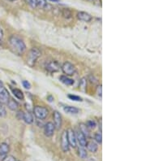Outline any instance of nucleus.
Instances as JSON below:
<instances>
[{
    "label": "nucleus",
    "instance_id": "obj_2",
    "mask_svg": "<svg viewBox=\"0 0 146 161\" xmlns=\"http://www.w3.org/2000/svg\"><path fill=\"white\" fill-rule=\"evenodd\" d=\"M40 56H41V51H39V49L36 48V47L32 48L28 51V56H27V63H28V66H33L37 60L40 57Z\"/></svg>",
    "mask_w": 146,
    "mask_h": 161
},
{
    "label": "nucleus",
    "instance_id": "obj_30",
    "mask_svg": "<svg viewBox=\"0 0 146 161\" xmlns=\"http://www.w3.org/2000/svg\"><path fill=\"white\" fill-rule=\"evenodd\" d=\"M97 94L100 98H101V96H102V88H101V85H99L97 87Z\"/></svg>",
    "mask_w": 146,
    "mask_h": 161
},
{
    "label": "nucleus",
    "instance_id": "obj_14",
    "mask_svg": "<svg viewBox=\"0 0 146 161\" xmlns=\"http://www.w3.org/2000/svg\"><path fill=\"white\" fill-rule=\"evenodd\" d=\"M85 147H87L88 150L90 151V152H92V153H95V152H97V150H98V146H97V144L96 143V142H93V141L87 142Z\"/></svg>",
    "mask_w": 146,
    "mask_h": 161
},
{
    "label": "nucleus",
    "instance_id": "obj_24",
    "mask_svg": "<svg viewBox=\"0 0 146 161\" xmlns=\"http://www.w3.org/2000/svg\"><path fill=\"white\" fill-rule=\"evenodd\" d=\"M46 6H47V3H46L45 0H37V7L43 9Z\"/></svg>",
    "mask_w": 146,
    "mask_h": 161
},
{
    "label": "nucleus",
    "instance_id": "obj_27",
    "mask_svg": "<svg viewBox=\"0 0 146 161\" xmlns=\"http://www.w3.org/2000/svg\"><path fill=\"white\" fill-rule=\"evenodd\" d=\"M67 97H68V98H69L71 100H73V101H77V102L83 101V100H82V98H80V96H77V95H68V96H67Z\"/></svg>",
    "mask_w": 146,
    "mask_h": 161
},
{
    "label": "nucleus",
    "instance_id": "obj_4",
    "mask_svg": "<svg viewBox=\"0 0 146 161\" xmlns=\"http://www.w3.org/2000/svg\"><path fill=\"white\" fill-rule=\"evenodd\" d=\"M62 70L63 73L66 74L67 76H72L76 73V68L72 63L70 62H65L62 66Z\"/></svg>",
    "mask_w": 146,
    "mask_h": 161
},
{
    "label": "nucleus",
    "instance_id": "obj_1",
    "mask_svg": "<svg viewBox=\"0 0 146 161\" xmlns=\"http://www.w3.org/2000/svg\"><path fill=\"white\" fill-rule=\"evenodd\" d=\"M9 45L12 52L17 56H22L26 50V46L24 41L17 35L11 36L9 38Z\"/></svg>",
    "mask_w": 146,
    "mask_h": 161
},
{
    "label": "nucleus",
    "instance_id": "obj_23",
    "mask_svg": "<svg viewBox=\"0 0 146 161\" xmlns=\"http://www.w3.org/2000/svg\"><path fill=\"white\" fill-rule=\"evenodd\" d=\"M62 15L63 16V17L67 18V19H69V18L72 17V11L68 9V8H65V9H63V11H62Z\"/></svg>",
    "mask_w": 146,
    "mask_h": 161
},
{
    "label": "nucleus",
    "instance_id": "obj_35",
    "mask_svg": "<svg viewBox=\"0 0 146 161\" xmlns=\"http://www.w3.org/2000/svg\"><path fill=\"white\" fill-rule=\"evenodd\" d=\"M3 37H4V31L2 28H0V40L3 38Z\"/></svg>",
    "mask_w": 146,
    "mask_h": 161
},
{
    "label": "nucleus",
    "instance_id": "obj_7",
    "mask_svg": "<svg viewBox=\"0 0 146 161\" xmlns=\"http://www.w3.org/2000/svg\"><path fill=\"white\" fill-rule=\"evenodd\" d=\"M45 69L50 73H55L58 72L60 69V64L58 61H50L45 65Z\"/></svg>",
    "mask_w": 146,
    "mask_h": 161
},
{
    "label": "nucleus",
    "instance_id": "obj_33",
    "mask_svg": "<svg viewBox=\"0 0 146 161\" xmlns=\"http://www.w3.org/2000/svg\"><path fill=\"white\" fill-rule=\"evenodd\" d=\"M23 114H24V112H21V111H20V112H17V118L19 120H21L23 119Z\"/></svg>",
    "mask_w": 146,
    "mask_h": 161
},
{
    "label": "nucleus",
    "instance_id": "obj_10",
    "mask_svg": "<svg viewBox=\"0 0 146 161\" xmlns=\"http://www.w3.org/2000/svg\"><path fill=\"white\" fill-rule=\"evenodd\" d=\"M76 133V137H77V142H79L80 145V147H84L86 146L87 143V139H86V137L84 135L83 133L80 132V130H77Z\"/></svg>",
    "mask_w": 146,
    "mask_h": 161
},
{
    "label": "nucleus",
    "instance_id": "obj_36",
    "mask_svg": "<svg viewBox=\"0 0 146 161\" xmlns=\"http://www.w3.org/2000/svg\"><path fill=\"white\" fill-rule=\"evenodd\" d=\"M4 83H3V82H2V81H1V80H0V92H1V91L3 90H4Z\"/></svg>",
    "mask_w": 146,
    "mask_h": 161
},
{
    "label": "nucleus",
    "instance_id": "obj_22",
    "mask_svg": "<svg viewBox=\"0 0 146 161\" xmlns=\"http://www.w3.org/2000/svg\"><path fill=\"white\" fill-rule=\"evenodd\" d=\"M78 155H79V156L81 159H85L88 155L87 151H86V150L83 147H79V149H78Z\"/></svg>",
    "mask_w": 146,
    "mask_h": 161
},
{
    "label": "nucleus",
    "instance_id": "obj_20",
    "mask_svg": "<svg viewBox=\"0 0 146 161\" xmlns=\"http://www.w3.org/2000/svg\"><path fill=\"white\" fill-rule=\"evenodd\" d=\"M12 93H13L15 97L17 98L18 99H20V100H23L24 99V94H23V92L21 90L15 88V89L12 90Z\"/></svg>",
    "mask_w": 146,
    "mask_h": 161
},
{
    "label": "nucleus",
    "instance_id": "obj_13",
    "mask_svg": "<svg viewBox=\"0 0 146 161\" xmlns=\"http://www.w3.org/2000/svg\"><path fill=\"white\" fill-rule=\"evenodd\" d=\"M77 18L80 21L89 22L92 20V16L90 14H89L88 12H85V11H80V12L77 13Z\"/></svg>",
    "mask_w": 146,
    "mask_h": 161
},
{
    "label": "nucleus",
    "instance_id": "obj_18",
    "mask_svg": "<svg viewBox=\"0 0 146 161\" xmlns=\"http://www.w3.org/2000/svg\"><path fill=\"white\" fill-rule=\"evenodd\" d=\"M59 80L67 85H72L74 84V80L69 78L67 76H61L59 77Z\"/></svg>",
    "mask_w": 146,
    "mask_h": 161
},
{
    "label": "nucleus",
    "instance_id": "obj_26",
    "mask_svg": "<svg viewBox=\"0 0 146 161\" xmlns=\"http://www.w3.org/2000/svg\"><path fill=\"white\" fill-rule=\"evenodd\" d=\"M24 1L33 8L37 7V0H24Z\"/></svg>",
    "mask_w": 146,
    "mask_h": 161
},
{
    "label": "nucleus",
    "instance_id": "obj_28",
    "mask_svg": "<svg viewBox=\"0 0 146 161\" xmlns=\"http://www.w3.org/2000/svg\"><path fill=\"white\" fill-rule=\"evenodd\" d=\"M94 139L97 142V143L101 144L102 142V136H101V133H97L94 135Z\"/></svg>",
    "mask_w": 146,
    "mask_h": 161
},
{
    "label": "nucleus",
    "instance_id": "obj_5",
    "mask_svg": "<svg viewBox=\"0 0 146 161\" xmlns=\"http://www.w3.org/2000/svg\"><path fill=\"white\" fill-rule=\"evenodd\" d=\"M61 147L63 152H68L69 151V142H68V139H67V130H64L61 135Z\"/></svg>",
    "mask_w": 146,
    "mask_h": 161
},
{
    "label": "nucleus",
    "instance_id": "obj_21",
    "mask_svg": "<svg viewBox=\"0 0 146 161\" xmlns=\"http://www.w3.org/2000/svg\"><path fill=\"white\" fill-rule=\"evenodd\" d=\"M79 87H80V90L82 92H85L86 91V88H87V80H86V78L83 77V78L80 79Z\"/></svg>",
    "mask_w": 146,
    "mask_h": 161
},
{
    "label": "nucleus",
    "instance_id": "obj_16",
    "mask_svg": "<svg viewBox=\"0 0 146 161\" xmlns=\"http://www.w3.org/2000/svg\"><path fill=\"white\" fill-rule=\"evenodd\" d=\"M63 110L66 113H68V114H77V113L80 112V109L77 108L75 107H71V106L64 107Z\"/></svg>",
    "mask_w": 146,
    "mask_h": 161
},
{
    "label": "nucleus",
    "instance_id": "obj_19",
    "mask_svg": "<svg viewBox=\"0 0 146 161\" xmlns=\"http://www.w3.org/2000/svg\"><path fill=\"white\" fill-rule=\"evenodd\" d=\"M7 106L10 110L11 111H16L18 109V107H19V104L16 101H15L14 99H10L7 102Z\"/></svg>",
    "mask_w": 146,
    "mask_h": 161
},
{
    "label": "nucleus",
    "instance_id": "obj_38",
    "mask_svg": "<svg viewBox=\"0 0 146 161\" xmlns=\"http://www.w3.org/2000/svg\"><path fill=\"white\" fill-rule=\"evenodd\" d=\"M99 127H100V133H101V120L100 121V125H99Z\"/></svg>",
    "mask_w": 146,
    "mask_h": 161
},
{
    "label": "nucleus",
    "instance_id": "obj_40",
    "mask_svg": "<svg viewBox=\"0 0 146 161\" xmlns=\"http://www.w3.org/2000/svg\"><path fill=\"white\" fill-rule=\"evenodd\" d=\"M88 1H89V2H94L95 0H88Z\"/></svg>",
    "mask_w": 146,
    "mask_h": 161
},
{
    "label": "nucleus",
    "instance_id": "obj_17",
    "mask_svg": "<svg viewBox=\"0 0 146 161\" xmlns=\"http://www.w3.org/2000/svg\"><path fill=\"white\" fill-rule=\"evenodd\" d=\"M23 120L27 124H32V123L33 122V115L29 112H24V114H23Z\"/></svg>",
    "mask_w": 146,
    "mask_h": 161
},
{
    "label": "nucleus",
    "instance_id": "obj_37",
    "mask_svg": "<svg viewBox=\"0 0 146 161\" xmlns=\"http://www.w3.org/2000/svg\"><path fill=\"white\" fill-rule=\"evenodd\" d=\"M49 1L53 2V3H59V2H60V0H49Z\"/></svg>",
    "mask_w": 146,
    "mask_h": 161
},
{
    "label": "nucleus",
    "instance_id": "obj_6",
    "mask_svg": "<svg viewBox=\"0 0 146 161\" xmlns=\"http://www.w3.org/2000/svg\"><path fill=\"white\" fill-rule=\"evenodd\" d=\"M67 139L69 145L73 148L77 147V137H76V133L72 129H68L67 130Z\"/></svg>",
    "mask_w": 146,
    "mask_h": 161
},
{
    "label": "nucleus",
    "instance_id": "obj_29",
    "mask_svg": "<svg viewBox=\"0 0 146 161\" xmlns=\"http://www.w3.org/2000/svg\"><path fill=\"white\" fill-rule=\"evenodd\" d=\"M7 116V111L3 105H0V117H5Z\"/></svg>",
    "mask_w": 146,
    "mask_h": 161
},
{
    "label": "nucleus",
    "instance_id": "obj_8",
    "mask_svg": "<svg viewBox=\"0 0 146 161\" xmlns=\"http://www.w3.org/2000/svg\"><path fill=\"white\" fill-rule=\"evenodd\" d=\"M55 130V126L52 122H47L44 125V133L46 137H52Z\"/></svg>",
    "mask_w": 146,
    "mask_h": 161
},
{
    "label": "nucleus",
    "instance_id": "obj_32",
    "mask_svg": "<svg viewBox=\"0 0 146 161\" xmlns=\"http://www.w3.org/2000/svg\"><path fill=\"white\" fill-rule=\"evenodd\" d=\"M22 85H23V86L25 89H30L31 88V85H30V83L28 82V80H23L22 81Z\"/></svg>",
    "mask_w": 146,
    "mask_h": 161
},
{
    "label": "nucleus",
    "instance_id": "obj_12",
    "mask_svg": "<svg viewBox=\"0 0 146 161\" xmlns=\"http://www.w3.org/2000/svg\"><path fill=\"white\" fill-rule=\"evenodd\" d=\"M9 146L7 143H2L0 145V161L4 160L7 153L9 152Z\"/></svg>",
    "mask_w": 146,
    "mask_h": 161
},
{
    "label": "nucleus",
    "instance_id": "obj_3",
    "mask_svg": "<svg viewBox=\"0 0 146 161\" xmlns=\"http://www.w3.org/2000/svg\"><path fill=\"white\" fill-rule=\"evenodd\" d=\"M33 113L34 116L39 120H44L45 119L49 114V111L47 108H45L44 107H41V106H36L33 108Z\"/></svg>",
    "mask_w": 146,
    "mask_h": 161
},
{
    "label": "nucleus",
    "instance_id": "obj_11",
    "mask_svg": "<svg viewBox=\"0 0 146 161\" xmlns=\"http://www.w3.org/2000/svg\"><path fill=\"white\" fill-rule=\"evenodd\" d=\"M9 97H10L9 92L4 88V90L0 92V104H2V105L7 104V102L9 100Z\"/></svg>",
    "mask_w": 146,
    "mask_h": 161
},
{
    "label": "nucleus",
    "instance_id": "obj_15",
    "mask_svg": "<svg viewBox=\"0 0 146 161\" xmlns=\"http://www.w3.org/2000/svg\"><path fill=\"white\" fill-rule=\"evenodd\" d=\"M79 128L81 133H83L84 136L86 137V138L90 136V132H89V129L88 128L86 124H84V123H80L79 125Z\"/></svg>",
    "mask_w": 146,
    "mask_h": 161
},
{
    "label": "nucleus",
    "instance_id": "obj_34",
    "mask_svg": "<svg viewBox=\"0 0 146 161\" xmlns=\"http://www.w3.org/2000/svg\"><path fill=\"white\" fill-rule=\"evenodd\" d=\"M47 100L51 103V102L54 101V97H53L52 95H49L48 97H47Z\"/></svg>",
    "mask_w": 146,
    "mask_h": 161
},
{
    "label": "nucleus",
    "instance_id": "obj_9",
    "mask_svg": "<svg viewBox=\"0 0 146 161\" xmlns=\"http://www.w3.org/2000/svg\"><path fill=\"white\" fill-rule=\"evenodd\" d=\"M53 119H54V125L56 129L59 130L62 126V116L59 112H54L53 113Z\"/></svg>",
    "mask_w": 146,
    "mask_h": 161
},
{
    "label": "nucleus",
    "instance_id": "obj_39",
    "mask_svg": "<svg viewBox=\"0 0 146 161\" xmlns=\"http://www.w3.org/2000/svg\"><path fill=\"white\" fill-rule=\"evenodd\" d=\"M7 1H9V2H13V1H16V0H7Z\"/></svg>",
    "mask_w": 146,
    "mask_h": 161
},
{
    "label": "nucleus",
    "instance_id": "obj_41",
    "mask_svg": "<svg viewBox=\"0 0 146 161\" xmlns=\"http://www.w3.org/2000/svg\"><path fill=\"white\" fill-rule=\"evenodd\" d=\"M16 161H17V160H16Z\"/></svg>",
    "mask_w": 146,
    "mask_h": 161
},
{
    "label": "nucleus",
    "instance_id": "obj_25",
    "mask_svg": "<svg viewBox=\"0 0 146 161\" xmlns=\"http://www.w3.org/2000/svg\"><path fill=\"white\" fill-rule=\"evenodd\" d=\"M86 125H87V127L89 130H94V129H95V127L97 126V123L95 122L94 120H89L86 123Z\"/></svg>",
    "mask_w": 146,
    "mask_h": 161
},
{
    "label": "nucleus",
    "instance_id": "obj_31",
    "mask_svg": "<svg viewBox=\"0 0 146 161\" xmlns=\"http://www.w3.org/2000/svg\"><path fill=\"white\" fill-rule=\"evenodd\" d=\"M16 158L13 157V156H11V155H6L5 156V158H4V160L2 161H16Z\"/></svg>",
    "mask_w": 146,
    "mask_h": 161
}]
</instances>
